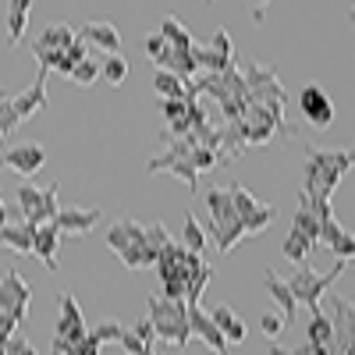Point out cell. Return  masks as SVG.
Segmentation results:
<instances>
[{
	"instance_id": "6da1fadb",
	"label": "cell",
	"mask_w": 355,
	"mask_h": 355,
	"mask_svg": "<svg viewBox=\"0 0 355 355\" xmlns=\"http://www.w3.org/2000/svg\"><path fill=\"white\" fill-rule=\"evenodd\" d=\"M206 210H210V234H214V245H217L220 256H227L242 239H249L242 217L234 214V202H231L227 189L214 185L210 192H206Z\"/></svg>"
},
{
	"instance_id": "7a4b0ae2",
	"label": "cell",
	"mask_w": 355,
	"mask_h": 355,
	"mask_svg": "<svg viewBox=\"0 0 355 355\" xmlns=\"http://www.w3.org/2000/svg\"><path fill=\"white\" fill-rule=\"evenodd\" d=\"M150 323L157 331V345H171V348H185L192 331H189V302L185 299H164L153 295L150 302Z\"/></svg>"
},
{
	"instance_id": "3957f363",
	"label": "cell",
	"mask_w": 355,
	"mask_h": 355,
	"mask_svg": "<svg viewBox=\"0 0 355 355\" xmlns=\"http://www.w3.org/2000/svg\"><path fill=\"white\" fill-rule=\"evenodd\" d=\"M192 135L189 139H174V142H167V150L160 153V157H153L150 160V167H146V171H150V174H174L178 178V182H185L192 192H196V185H199V171L192 167Z\"/></svg>"
},
{
	"instance_id": "277c9868",
	"label": "cell",
	"mask_w": 355,
	"mask_h": 355,
	"mask_svg": "<svg viewBox=\"0 0 355 355\" xmlns=\"http://www.w3.org/2000/svg\"><path fill=\"white\" fill-rule=\"evenodd\" d=\"M345 270H348V263H345V259H341V263H334V270H331V274H316L309 263H302L299 270H295V274L288 277V288H291L295 299H299V306L306 302L309 309H320L323 291H327V288H331V284L345 274Z\"/></svg>"
},
{
	"instance_id": "5b68a950",
	"label": "cell",
	"mask_w": 355,
	"mask_h": 355,
	"mask_svg": "<svg viewBox=\"0 0 355 355\" xmlns=\"http://www.w3.org/2000/svg\"><path fill=\"white\" fill-rule=\"evenodd\" d=\"M227 192H231V202H234V214H239L242 224H245V234H259V231H266V227L277 220V210H274V206L259 202L245 185H231Z\"/></svg>"
},
{
	"instance_id": "8992f818",
	"label": "cell",
	"mask_w": 355,
	"mask_h": 355,
	"mask_svg": "<svg viewBox=\"0 0 355 355\" xmlns=\"http://www.w3.org/2000/svg\"><path fill=\"white\" fill-rule=\"evenodd\" d=\"M28 302H33V288L18 270H8L0 277V313L15 316L18 323L28 316Z\"/></svg>"
},
{
	"instance_id": "52a82bcc",
	"label": "cell",
	"mask_w": 355,
	"mask_h": 355,
	"mask_svg": "<svg viewBox=\"0 0 355 355\" xmlns=\"http://www.w3.org/2000/svg\"><path fill=\"white\" fill-rule=\"evenodd\" d=\"M299 107H302V117L313 125V128H331V121H334V103H331V96L323 93V85H316V82H309L302 93H299Z\"/></svg>"
},
{
	"instance_id": "ba28073f",
	"label": "cell",
	"mask_w": 355,
	"mask_h": 355,
	"mask_svg": "<svg viewBox=\"0 0 355 355\" xmlns=\"http://www.w3.org/2000/svg\"><path fill=\"white\" fill-rule=\"evenodd\" d=\"M100 206H61L53 217V224L61 227V234H75V239H82V234H89L96 224H100Z\"/></svg>"
},
{
	"instance_id": "9c48e42d",
	"label": "cell",
	"mask_w": 355,
	"mask_h": 355,
	"mask_svg": "<svg viewBox=\"0 0 355 355\" xmlns=\"http://www.w3.org/2000/svg\"><path fill=\"white\" fill-rule=\"evenodd\" d=\"M320 245H327L338 259H355V234L334 217V214H327L320 220Z\"/></svg>"
},
{
	"instance_id": "30bf717a",
	"label": "cell",
	"mask_w": 355,
	"mask_h": 355,
	"mask_svg": "<svg viewBox=\"0 0 355 355\" xmlns=\"http://www.w3.org/2000/svg\"><path fill=\"white\" fill-rule=\"evenodd\" d=\"M0 160H4L8 171L28 178V174H36V171L46 164V150H43L40 142H21V146H11V150L0 153Z\"/></svg>"
},
{
	"instance_id": "8fae6325",
	"label": "cell",
	"mask_w": 355,
	"mask_h": 355,
	"mask_svg": "<svg viewBox=\"0 0 355 355\" xmlns=\"http://www.w3.org/2000/svg\"><path fill=\"white\" fill-rule=\"evenodd\" d=\"M189 331H192V338H199L210 352H217V355H224V352H227V338L220 334V327L214 323L210 309H202V306H189Z\"/></svg>"
},
{
	"instance_id": "7c38bea8",
	"label": "cell",
	"mask_w": 355,
	"mask_h": 355,
	"mask_svg": "<svg viewBox=\"0 0 355 355\" xmlns=\"http://www.w3.org/2000/svg\"><path fill=\"white\" fill-rule=\"evenodd\" d=\"M78 40L85 46H96L103 53H121V33H117V25L107 21V18H93L78 28Z\"/></svg>"
},
{
	"instance_id": "4fadbf2b",
	"label": "cell",
	"mask_w": 355,
	"mask_h": 355,
	"mask_svg": "<svg viewBox=\"0 0 355 355\" xmlns=\"http://www.w3.org/2000/svg\"><path fill=\"white\" fill-rule=\"evenodd\" d=\"M331 323H334V345L341 348V355H355V306L334 295Z\"/></svg>"
},
{
	"instance_id": "5bb4252c",
	"label": "cell",
	"mask_w": 355,
	"mask_h": 355,
	"mask_svg": "<svg viewBox=\"0 0 355 355\" xmlns=\"http://www.w3.org/2000/svg\"><path fill=\"white\" fill-rule=\"evenodd\" d=\"M11 107H15V114H18V121H21V125H25L33 114H40V110L46 107V68L36 71V82L28 85L25 93L11 96Z\"/></svg>"
},
{
	"instance_id": "9a60e30c",
	"label": "cell",
	"mask_w": 355,
	"mask_h": 355,
	"mask_svg": "<svg viewBox=\"0 0 355 355\" xmlns=\"http://www.w3.org/2000/svg\"><path fill=\"white\" fill-rule=\"evenodd\" d=\"M263 284H266V295L281 306V320H284V327L295 320V313H299V299L291 295V288H288V281L284 277H277V270H263Z\"/></svg>"
},
{
	"instance_id": "2e32d148",
	"label": "cell",
	"mask_w": 355,
	"mask_h": 355,
	"mask_svg": "<svg viewBox=\"0 0 355 355\" xmlns=\"http://www.w3.org/2000/svg\"><path fill=\"white\" fill-rule=\"evenodd\" d=\"M57 249H61V227L57 224H40L36 239H33V252L43 259V266L50 274L57 270Z\"/></svg>"
},
{
	"instance_id": "e0dca14e",
	"label": "cell",
	"mask_w": 355,
	"mask_h": 355,
	"mask_svg": "<svg viewBox=\"0 0 355 355\" xmlns=\"http://www.w3.org/2000/svg\"><path fill=\"white\" fill-rule=\"evenodd\" d=\"M33 239H36V224H28V220H18V224L8 220L0 227V249H11L18 256L33 252Z\"/></svg>"
},
{
	"instance_id": "ac0fdd59",
	"label": "cell",
	"mask_w": 355,
	"mask_h": 355,
	"mask_svg": "<svg viewBox=\"0 0 355 355\" xmlns=\"http://www.w3.org/2000/svg\"><path fill=\"white\" fill-rule=\"evenodd\" d=\"M299 210H295V220H291V234H299V239H306L313 249L320 245V214L313 210V202L299 192Z\"/></svg>"
},
{
	"instance_id": "d6986e66",
	"label": "cell",
	"mask_w": 355,
	"mask_h": 355,
	"mask_svg": "<svg viewBox=\"0 0 355 355\" xmlns=\"http://www.w3.org/2000/svg\"><path fill=\"white\" fill-rule=\"evenodd\" d=\"M210 316H214V323L220 327V334L227 338V345H242V341L249 338V331H245L242 316L234 313L231 306H214V309H210Z\"/></svg>"
},
{
	"instance_id": "ffe728a7",
	"label": "cell",
	"mask_w": 355,
	"mask_h": 355,
	"mask_svg": "<svg viewBox=\"0 0 355 355\" xmlns=\"http://www.w3.org/2000/svg\"><path fill=\"white\" fill-rule=\"evenodd\" d=\"M57 306H61V316H57V327H53V334H57V338H68L71 331L85 327V320H82V306L75 302V295H71V291H61Z\"/></svg>"
},
{
	"instance_id": "44dd1931",
	"label": "cell",
	"mask_w": 355,
	"mask_h": 355,
	"mask_svg": "<svg viewBox=\"0 0 355 355\" xmlns=\"http://www.w3.org/2000/svg\"><path fill=\"white\" fill-rule=\"evenodd\" d=\"M28 15H33V0H8V46L21 43Z\"/></svg>"
},
{
	"instance_id": "7402d4cb",
	"label": "cell",
	"mask_w": 355,
	"mask_h": 355,
	"mask_svg": "<svg viewBox=\"0 0 355 355\" xmlns=\"http://www.w3.org/2000/svg\"><path fill=\"white\" fill-rule=\"evenodd\" d=\"M75 40H78L75 28H71V25H64V21H57V25H46V28H43V36H40V40H33V43H36V46H43V50H61V53H64Z\"/></svg>"
},
{
	"instance_id": "603a6c76",
	"label": "cell",
	"mask_w": 355,
	"mask_h": 355,
	"mask_svg": "<svg viewBox=\"0 0 355 355\" xmlns=\"http://www.w3.org/2000/svg\"><path fill=\"white\" fill-rule=\"evenodd\" d=\"M153 89L160 93V100H185V96H189V82L178 78V75L167 71V68H157V71H153Z\"/></svg>"
},
{
	"instance_id": "cb8c5ba5",
	"label": "cell",
	"mask_w": 355,
	"mask_h": 355,
	"mask_svg": "<svg viewBox=\"0 0 355 355\" xmlns=\"http://www.w3.org/2000/svg\"><path fill=\"white\" fill-rule=\"evenodd\" d=\"M142 231H146L142 224H135V220L125 217V220H117V224L107 227V245H110L114 252H121L125 245H132L135 239H142Z\"/></svg>"
},
{
	"instance_id": "d4e9b609",
	"label": "cell",
	"mask_w": 355,
	"mask_h": 355,
	"mask_svg": "<svg viewBox=\"0 0 355 355\" xmlns=\"http://www.w3.org/2000/svg\"><path fill=\"white\" fill-rule=\"evenodd\" d=\"M117 256H121V263L132 266V270H139V266H157V252L150 249V242H146V231H142V239H135L132 245H125Z\"/></svg>"
},
{
	"instance_id": "484cf974",
	"label": "cell",
	"mask_w": 355,
	"mask_h": 355,
	"mask_svg": "<svg viewBox=\"0 0 355 355\" xmlns=\"http://www.w3.org/2000/svg\"><path fill=\"white\" fill-rule=\"evenodd\" d=\"M160 36L167 40V46H174V50H192L196 46V40H192V33L178 21L174 15H167L164 18V25H160Z\"/></svg>"
},
{
	"instance_id": "4316f807",
	"label": "cell",
	"mask_w": 355,
	"mask_h": 355,
	"mask_svg": "<svg viewBox=\"0 0 355 355\" xmlns=\"http://www.w3.org/2000/svg\"><path fill=\"white\" fill-rule=\"evenodd\" d=\"M306 341L309 345H334V323H331V316H323L320 309H313V320L306 323Z\"/></svg>"
},
{
	"instance_id": "83f0119b",
	"label": "cell",
	"mask_w": 355,
	"mask_h": 355,
	"mask_svg": "<svg viewBox=\"0 0 355 355\" xmlns=\"http://www.w3.org/2000/svg\"><path fill=\"white\" fill-rule=\"evenodd\" d=\"M40 202H43V189L36 185H18V220H28L36 210H40Z\"/></svg>"
},
{
	"instance_id": "f1b7e54d",
	"label": "cell",
	"mask_w": 355,
	"mask_h": 355,
	"mask_svg": "<svg viewBox=\"0 0 355 355\" xmlns=\"http://www.w3.org/2000/svg\"><path fill=\"white\" fill-rule=\"evenodd\" d=\"M57 210H61V206H57V182H50V189H43V202H40V210L28 217V224H53V217H57Z\"/></svg>"
},
{
	"instance_id": "f546056e",
	"label": "cell",
	"mask_w": 355,
	"mask_h": 355,
	"mask_svg": "<svg viewBox=\"0 0 355 355\" xmlns=\"http://www.w3.org/2000/svg\"><path fill=\"white\" fill-rule=\"evenodd\" d=\"M182 245L189 249V252H202L206 249V231H202V224L192 217V214H185V227H182Z\"/></svg>"
},
{
	"instance_id": "4dcf8cb0",
	"label": "cell",
	"mask_w": 355,
	"mask_h": 355,
	"mask_svg": "<svg viewBox=\"0 0 355 355\" xmlns=\"http://www.w3.org/2000/svg\"><path fill=\"white\" fill-rule=\"evenodd\" d=\"M281 252H284V259L288 263H309V252H313V245L306 242V239H299V234H288L284 239V245H281Z\"/></svg>"
},
{
	"instance_id": "1f68e13d",
	"label": "cell",
	"mask_w": 355,
	"mask_h": 355,
	"mask_svg": "<svg viewBox=\"0 0 355 355\" xmlns=\"http://www.w3.org/2000/svg\"><path fill=\"white\" fill-rule=\"evenodd\" d=\"M100 75H107L110 85H121L128 78V61H125L121 53H110L107 61H100Z\"/></svg>"
},
{
	"instance_id": "d6a6232c",
	"label": "cell",
	"mask_w": 355,
	"mask_h": 355,
	"mask_svg": "<svg viewBox=\"0 0 355 355\" xmlns=\"http://www.w3.org/2000/svg\"><path fill=\"white\" fill-rule=\"evenodd\" d=\"M146 53H150V57H153V61H157L160 68H171L174 46H167V40H164L160 33H153V36H146Z\"/></svg>"
},
{
	"instance_id": "836d02e7",
	"label": "cell",
	"mask_w": 355,
	"mask_h": 355,
	"mask_svg": "<svg viewBox=\"0 0 355 355\" xmlns=\"http://www.w3.org/2000/svg\"><path fill=\"white\" fill-rule=\"evenodd\" d=\"M121 334H125V327L117 320H103V323H96V327L89 331V338L100 341V345H117V341H121Z\"/></svg>"
},
{
	"instance_id": "e575fe53",
	"label": "cell",
	"mask_w": 355,
	"mask_h": 355,
	"mask_svg": "<svg viewBox=\"0 0 355 355\" xmlns=\"http://www.w3.org/2000/svg\"><path fill=\"white\" fill-rule=\"evenodd\" d=\"M71 82H78V85H93L96 78H100V61H93V57H85L82 64H75V71L68 75Z\"/></svg>"
},
{
	"instance_id": "d590c367",
	"label": "cell",
	"mask_w": 355,
	"mask_h": 355,
	"mask_svg": "<svg viewBox=\"0 0 355 355\" xmlns=\"http://www.w3.org/2000/svg\"><path fill=\"white\" fill-rule=\"evenodd\" d=\"M18 125L21 121H18V114L11 107V96H0V135H11Z\"/></svg>"
},
{
	"instance_id": "8d00e7d4",
	"label": "cell",
	"mask_w": 355,
	"mask_h": 355,
	"mask_svg": "<svg viewBox=\"0 0 355 355\" xmlns=\"http://www.w3.org/2000/svg\"><path fill=\"white\" fill-rule=\"evenodd\" d=\"M192 167L202 174V171H214L217 167V153L206 150V146H192Z\"/></svg>"
},
{
	"instance_id": "74e56055",
	"label": "cell",
	"mask_w": 355,
	"mask_h": 355,
	"mask_svg": "<svg viewBox=\"0 0 355 355\" xmlns=\"http://www.w3.org/2000/svg\"><path fill=\"white\" fill-rule=\"evenodd\" d=\"M160 114H164V121H178V117L189 114V103L185 100H160Z\"/></svg>"
},
{
	"instance_id": "f35d334b",
	"label": "cell",
	"mask_w": 355,
	"mask_h": 355,
	"mask_svg": "<svg viewBox=\"0 0 355 355\" xmlns=\"http://www.w3.org/2000/svg\"><path fill=\"white\" fill-rule=\"evenodd\" d=\"M146 242H150V249L153 252H160L171 239H167V227L164 224H150V227H146Z\"/></svg>"
},
{
	"instance_id": "ab89813d",
	"label": "cell",
	"mask_w": 355,
	"mask_h": 355,
	"mask_svg": "<svg viewBox=\"0 0 355 355\" xmlns=\"http://www.w3.org/2000/svg\"><path fill=\"white\" fill-rule=\"evenodd\" d=\"M259 331H263L266 338H277V334L284 331V320H281L277 313H263V316H259Z\"/></svg>"
},
{
	"instance_id": "60d3db41",
	"label": "cell",
	"mask_w": 355,
	"mask_h": 355,
	"mask_svg": "<svg viewBox=\"0 0 355 355\" xmlns=\"http://www.w3.org/2000/svg\"><path fill=\"white\" fill-rule=\"evenodd\" d=\"M135 338L142 341V345H150V348H157V331H153V323H150V316L146 320H135Z\"/></svg>"
},
{
	"instance_id": "b9f144b4",
	"label": "cell",
	"mask_w": 355,
	"mask_h": 355,
	"mask_svg": "<svg viewBox=\"0 0 355 355\" xmlns=\"http://www.w3.org/2000/svg\"><path fill=\"white\" fill-rule=\"evenodd\" d=\"M117 345H121V352H128V355H146V352H150V345H142L135 338V331H128V327H125V334H121V341H117Z\"/></svg>"
},
{
	"instance_id": "7bdbcfd3",
	"label": "cell",
	"mask_w": 355,
	"mask_h": 355,
	"mask_svg": "<svg viewBox=\"0 0 355 355\" xmlns=\"http://www.w3.org/2000/svg\"><path fill=\"white\" fill-rule=\"evenodd\" d=\"M4 352H8V355H36V348L28 345V338H25V334H18V331L8 338V348H4Z\"/></svg>"
},
{
	"instance_id": "ee69618b",
	"label": "cell",
	"mask_w": 355,
	"mask_h": 355,
	"mask_svg": "<svg viewBox=\"0 0 355 355\" xmlns=\"http://www.w3.org/2000/svg\"><path fill=\"white\" fill-rule=\"evenodd\" d=\"M164 299H185V277H164Z\"/></svg>"
},
{
	"instance_id": "f6af8a7d",
	"label": "cell",
	"mask_w": 355,
	"mask_h": 355,
	"mask_svg": "<svg viewBox=\"0 0 355 355\" xmlns=\"http://www.w3.org/2000/svg\"><path fill=\"white\" fill-rule=\"evenodd\" d=\"M15 331H18V320L8 316V313H0V341H8Z\"/></svg>"
},
{
	"instance_id": "bcb514c9",
	"label": "cell",
	"mask_w": 355,
	"mask_h": 355,
	"mask_svg": "<svg viewBox=\"0 0 355 355\" xmlns=\"http://www.w3.org/2000/svg\"><path fill=\"white\" fill-rule=\"evenodd\" d=\"M64 57H68L71 64H82V61H85V43H82V40H75V43L64 50Z\"/></svg>"
},
{
	"instance_id": "7dc6e473",
	"label": "cell",
	"mask_w": 355,
	"mask_h": 355,
	"mask_svg": "<svg viewBox=\"0 0 355 355\" xmlns=\"http://www.w3.org/2000/svg\"><path fill=\"white\" fill-rule=\"evenodd\" d=\"M100 348H103L100 341H93V338H85V341H82V352H78V355H100Z\"/></svg>"
},
{
	"instance_id": "c3c4849f",
	"label": "cell",
	"mask_w": 355,
	"mask_h": 355,
	"mask_svg": "<svg viewBox=\"0 0 355 355\" xmlns=\"http://www.w3.org/2000/svg\"><path fill=\"white\" fill-rule=\"evenodd\" d=\"M11 220V210H8V206H4V196H0V227H4Z\"/></svg>"
},
{
	"instance_id": "681fc988",
	"label": "cell",
	"mask_w": 355,
	"mask_h": 355,
	"mask_svg": "<svg viewBox=\"0 0 355 355\" xmlns=\"http://www.w3.org/2000/svg\"><path fill=\"white\" fill-rule=\"evenodd\" d=\"M348 18H352V25H355V8H352V11H348Z\"/></svg>"
},
{
	"instance_id": "f907efd6",
	"label": "cell",
	"mask_w": 355,
	"mask_h": 355,
	"mask_svg": "<svg viewBox=\"0 0 355 355\" xmlns=\"http://www.w3.org/2000/svg\"><path fill=\"white\" fill-rule=\"evenodd\" d=\"M146 355H157V352H153V348H150V352H146Z\"/></svg>"
},
{
	"instance_id": "816d5d0a",
	"label": "cell",
	"mask_w": 355,
	"mask_h": 355,
	"mask_svg": "<svg viewBox=\"0 0 355 355\" xmlns=\"http://www.w3.org/2000/svg\"><path fill=\"white\" fill-rule=\"evenodd\" d=\"M348 266H355V259H348Z\"/></svg>"
},
{
	"instance_id": "f5cc1de1",
	"label": "cell",
	"mask_w": 355,
	"mask_h": 355,
	"mask_svg": "<svg viewBox=\"0 0 355 355\" xmlns=\"http://www.w3.org/2000/svg\"><path fill=\"white\" fill-rule=\"evenodd\" d=\"M263 4H266V0H263Z\"/></svg>"
}]
</instances>
